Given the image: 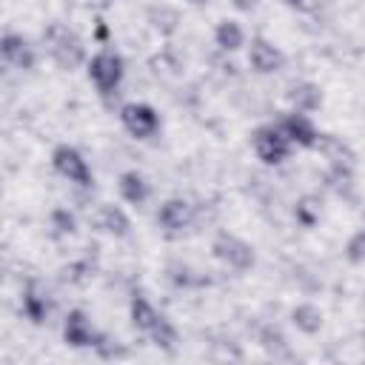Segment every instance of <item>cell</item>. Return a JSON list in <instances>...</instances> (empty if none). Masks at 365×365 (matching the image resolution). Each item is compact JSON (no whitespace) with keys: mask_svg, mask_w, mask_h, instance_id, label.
I'll return each mask as SVG.
<instances>
[{"mask_svg":"<svg viewBox=\"0 0 365 365\" xmlns=\"http://www.w3.org/2000/svg\"><path fill=\"white\" fill-rule=\"evenodd\" d=\"M262 345L271 351V348H282L285 339H282V334H279L277 328H265V331H262Z\"/></svg>","mask_w":365,"mask_h":365,"instance_id":"obj_24","label":"cell"},{"mask_svg":"<svg viewBox=\"0 0 365 365\" xmlns=\"http://www.w3.org/2000/svg\"><path fill=\"white\" fill-rule=\"evenodd\" d=\"M94 222H97L100 231H106V234H111V237H125L128 228H131L125 211H123L120 205H111V202H103V205L97 208Z\"/></svg>","mask_w":365,"mask_h":365,"instance_id":"obj_13","label":"cell"},{"mask_svg":"<svg viewBox=\"0 0 365 365\" xmlns=\"http://www.w3.org/2000/svg\"><path fill=\"white\" fill-rule=\"evenodd\" d=\"M88 77L97 86V91L103 97H108V94H114L120 88V83L125 77V63H123V57L117 51L103 48L88 60Z\"/></svg>","mask_w":365,"mask_h":365,"instance_id":"obj_2","label":"cell"},{"mask_svg":"<svg viewBox=\"0 0 365 365\" xmlns=\"http://www.w3.org/2000/svg\"><path fill=\"white\" fill-rule=\"evenodd\" d=\"M148 336H151V342H154L157 348H163V351H174V345H177V328L168 322V317H163V319L157 322V328H154Z\"/></svg>","mask_w":365,"mask_h":365,"instance_id":"obj_21","label":"cell"},{"mask_svg":"<svg viewBox=\"0 0 365 365\" xmlns=\"http://www.w3.org/2000/svg\"><path fill=\"white\" fill-rule=\"evenodd\" d=\"M291 9H299V11H311L317 6V0H285Z\"/></svg>","mask_w":365,"mask_h":365,"instance_id":"obj_25","label":"cell"},{"mask_svg":"<svg viewBox=\"0 0 365 365\" xmlns=\"http://www.w3.org/2000/svg\"><path fill=\"white\" fill-rule=\"evenodd\" d=\"M288 103L294 106V111L311 114V111H317V108L322 106V91H319V86L302 80V83H294V86L288 88Z\"/></svg>","mask_w":365,"mask_h":365,"instance_id":"obj_15","label":"cell"},{"mask_svg":"<svg viewBox=\"0 0 365 365\" xmlns=\"http://www.w3.org/2000/svg\"><path fill=\"white\" fill-rule=\"evenodd\" d=\"M248 66L257 71V74H274L285 66V54L268 43L265 37H251V46H248Z\"/></svg>","mask_w":365,"mask_h":365,"instance_id":"obj_10","label":"cell"},{"mask_svg":"<svg viewBox=\"0 0 365 365\" xmlns=\"http://www.w3.org/2000/svg\"><path fill=\"white\" fill-rule=\"evenodd\" d=\"M197 220V211L188 200H180V197H171L160 205L157 211V225L168 234V237H180L182 231H188Z\"/></svg>","mask_w":365,"mask_h":365,"instance_id":"obj_7","label":"cell"},{"mask_svg":"<svg viewBox=\"0 0 365 365\" xmlns=\"http://www.w3.org/2000/svg\"><path fill=\"white\" fill-rule=\"evenodd\" d=\"M345 257H348V262H354V265H365V231H359V234H354V237L348 240Z\"/></svg>","mask_w":365,"mask_h":365,"instance_id":"obj_23","label":"cell"},{"mask_svg":"<svg viewBox=\"0 0 365 365\" xmlns=\"http://www.w3.org/2000/svg\"><path fill=\"white\" fill-rule=\"evenodd\" d=\"M291 322L302 334H317L322 328V311L314 302H299V305L291 308Z\"/></svg>","mask_w":365,"mask_h":365,"instance_id":"obj_19","label":"cell"},{"mask_svg":"<svg viewBox=\"0 0 365 365\" xmlns=\"http://www.w3.org/2000/svg\"><path fill=\"white\" fill-rule=\"evenodd\" d=\"M0 51H3V60L17 68V71H31L34 63H37V54H34V46L17 34V31H6L3 34V43H0Z\"/></svg>","mask_w":365,"mask_h":365,"instance_id":"obj_9","label":"cell"},{"mask_svg":"<svg viewBox=\"0 0 365 365\" xmlns=\"http://www.w3.org/2000/svg\"><path fill=\"white\" fill-rule=\"evenodd\" d=\"M120 123L137 140H151L160 131V114L148 103H125L120 108Z\"/></svg>","mask_w":365,"mask_h":365,"instance_id":"obj_6","label":"cell"},{"mask_svg":"<svg viewBox=\"0 0 365 365\" xmlns=\"http://www.w3.org/2000/svg\"><path fill=\"white\" fill-rule=\"evenodd\" d=\"M100 336L103 334L91 325V319L86 317V311H80V308L68 311V317L63 322V339H66V345H71V348H97Z\"/></svg>","mask_w":365,"mask_h":365,"instance_id":"obj_8","label":"cell"},{"mask_svg":"<svg viewBox=\"0 0 365 365\" xmlns=\"http://www.w3.org/2000/svg\"><path fill=\"white\" fill-rule=\"evenodd\" d=\"M251 148H254V154H257L265 165H279V163L288 160L294 143L288 140V134H285L279 125H259V128H254V134H251Z\"/></svg>","mask_w":365,"mask_h":365,"instance_id":"obj_3","label":"cell"},{"mask_svg":"<svg viewBox=\"0 0 365 365\" xmlns=\"http://www.w3.org/2000/svg\"><path fill=\"white\" fill-rule=\"evenodd\" d=\"M214 43L222 51H237L245 43V31H242V26L237 20H220L217 29H214Z\"/></svg>","mask_w":365,"mask_h":365,"instance_id":"obj_18","label":"cell"},{"mask_svg":"<svg viewBox=\"0 0 365 365\" xmlns=\"http://www.w3.org/2000/svg\"><path fill=\"white\" fill-rule=\"evenodd\" d=\"M319 154H325V160H331V165H351L354 163V151L334 134H319L317 145H314Z\"/></svg>","mask_w":365,"mask_h":365,"instance_id":"obj_17","label":"cell"},{"mask_svg":"<svg viewBox=\"0 0 365 365\" xmlns=\"http://www.w3.org/2000/svg\"><path fill=\"white\" fill-rule=\"evenodd\" d=\"M117 185H120V197L128 205H145V200L151 197V185L140 171H123Z\"/></svg>","mask_w":365,"mask_h":365,"instance_id":"obj_14","label":"cell"},{"mask_svg":"<svg viewBox=\"0 0 365 365\" xmlns=\"http://www.w3.org/2000/svg\"><path fill=\"white\" fill-rule=\"evenodd\" d=\"M43 43H46V48H48V57H51L60 68H66V71H74L77 66L86 63V46H83L80 34L71 31L68 26L57 23V20L43 29Z\"/></svg>","mask_w":365,"mask_h":365,"instance_id":"obj_1","label":"cell"},{"mask_svg":"<svg viewBox=\"0 0 365 365\" xmlns=\"http://www.w3.org/2000/svg\"><path fill=\"white\" fill-rule=\"evenodd\" d=\"M148 23H151L157 31L171 34V31L177 29V23H180V14H177V9H171V6H151V9H148Z\"/></svg>","mask_w":365,"mask_h":365,"instance_id":"obj_20","label":"cell"},{"mask_svg":"<svg viewBox=\"0 0 365 365\" xmlns=\"http://www.w3.org/2000/svg\"><path fill=\"white\" fill-rule=\"evenodd\" d=\"M48 222H51L54 234H60V237H66V234H74V231H77V220H74V214H71L68 208H54V211H51V217H48Z\"/></svg>","mask_w":365,"mask_h":365,"instance_id":"obj_22","label":"cell"},{"mask_svg":"<svg viewBox=\"0 0 365 365\" xmlns=\"http://www.w3.org/2000/svg\"><path fill=\"white\" fill-rule=\"evenodd\" d=\"M211 254H214V259H220L225 268H231V271H237V274L254 268V262H257L254 248H251L245 240H240V237H234V234H228V231H222V234L214 237Z\"/></svg>","mask_w":365,"mask_h":365,"instance_id":"obj_4","label":"cell"},{"mask_svg":"<svg viewBox=\"0 0 365 365\" xmlns=\"http://www.w3.org/2000/svg\"><path fill=\"white\" fill-rule=\"evenodd\" d=\"M231 3H234L240 11H251V9L257 6V0H231Z\"/></svg>","mask_w":365,"mask_h":365,"instance_id":"obj_26","label":"cell"},{"mask_svg":"<svg viewBox=\"0 0 365 365\" xmlns=\"http://www.w3.org/2000/svg\"><path fill=\"white\" fill-rule=\"evenodd\" d=\"M128 311H131V325H134L137 331H143V334H151V331L157 328V322L163 319V314H160L145 297H140V294L131 299V308H128Z\"/></svg>","mask_w":365,"mask_h":365,"instance_id":"obj_16","label":"cell"},{"mask_svg":"<svg viewBox=\"0 0 365 365\" xmlns=\"http://www.w3.org/2000/svg\"><path fill=\"white\" fill-rule=\"evenodd\" d=\"M51 165H54V171H57L63 180H68V182H74V185L88 188V185L94 182V174H91V168H88L86 157H83L74 145H57V148L51 151Z\"/></svg>","mask_w":365,"mask_h":365,"instance_id":"obj_5","label":"cell"},{"mask_svg":"<svg viewBox=\"0 0 365 365\" xmlns=\"http://www.w3.org/2000/svg\"><path fill=\"white\" fill-rule=\"evenodd\" d=\"M279 128L288 134V140H291L294 145H302V148H314L317 140H319V131H317L314 120H311L305 111H291V114L279 123Z\"/></svg>","mask_w":365,"mask_h":365,"instance_id":"obj_12","label":"cell"},{"mask_svg":"<svg viewBox=\"0 0 365 365\" xmlns=\"http://www.w3.org/2000/svg\"><path fill=\"white\" fill-rule=\"evenodd\" d=\"M20 311L26 314L29 322L43 325L51 317V297H48V291L40 282H29L23 288V297H20Z\"/></svg>","mask_w":365,"mask_h":365,"instance_id":"obj_11","label":"cell"}]
</instances>
